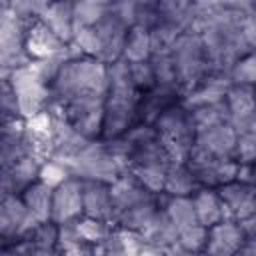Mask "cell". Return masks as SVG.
Listing matches in <instances>:
<instances>
[{
    "instance_id": "1",
    "label": "cell",
    "mask_w": 256,
    "mask_h": 256,
    "mask_svg": "<svg viewBox=\"0 0 256 256\" xmlns=\"http://www.w3.org/2000/svg\"><path fill=\"white\" fill-rule=\"evenodd\" d=\"M110 88L108 64L98 58L78 56L70 50V56L62 62L54 82L50 84L52 104H66L82 96L106 98Z\"/></svg>"
},
{
    "instance_id": "2",
    "label": "cell",
    "mask_w": 256,
    "mask_h": 256,
    "mask_svg": "<svg viewBox=\"0 0 256 256\" xmlns=\"http://www.w3.org/2000/svg\"><path fill=\"white\" fill-rule=\"evenodd\" d=\"M170 56H172L174 70H176V84L182 96L186 98L212 72L210 58H208V52H206V46L200 34L182 32L176 38Z\"/></svg>"
},
{
    "instance_id": "3",
    "label": "cell",
    "mask_w": 256,
    "mask_h": 256,
    "mask_svg": "<svg viewBox=\"0 0 256 256\" xmlns=\"http://www.w3.org/2000/svg\"><path fill=\"white\" fill-rule=\"evenodd\" d=\"M152 126L156 128L172 162H186L196 140V128L190 108L184 102H176L168 110H164Z\"/></svg>"
},
{
    "instance_id": "4",
    "label": "cell",
    "mask_w": 256,
    "mask_h": 256,
    "mask_svg": "<svg viewBox=\"0 0 256 256\" xmlns=\"http://www.w3.org/2000/svg\"><path fill=\"white\" fill-rule=\"evenodd\" d=\"M2 78L8 80V84L16 96L18 112H20L22 120H30L50 108V104H52L50 86L38 74L34 62L28 66L16 68L8 76H2Z\"/></svg>"
},
{
    "instance_id": "5",
    "label": "cell",
    "mask_w": 256,
    "mask_h": 256,
    "mask_svg": "<svg viewBox=\"0 0 256 256\" xmlns=\"http://www.w3.org/2000/svg\"><path fill=\"white\" fill-rule=\"evenodd\" d=\"M124 172L126 168L120 162V158L114 154L110 144L102 140L90 142L72 162V174L80 180H90V182L112 184Z\"/></svg>"
},
{
    "instance_id": "6",
    "label": "cell",
    "mask_w": 256,
    "mask_h": 256,
    "mask_svg": "<svg viewBox=\"0 0 256 256\" xmlns=\"http://www.w3.org/2000/svg\"><path fill=\"white\" fill-rule=\"evenodd\" d=\"M138 100L140 92L136 90H110L104 106V126L102 142H112L126 136L138 120Z\"/></svg>"
},
{
    "instance_id": "7",
    "label": "cell",
    "mask_w": 256,
    "mask_h": 256,
    "mask_svg": "<svg viewBox=\"0 0 256 256\" xmlns=\"http://www.w3.org/2000/svg\"><path fill=\"white\" fill-rule=\"evenodd\" d=\"M54 106L68 122L70 126L82 134L86 140L94 142L102 138V126H104V106L106 98L100 96H82L74 98L66 104H50Z\"/></svg>"
},
{
    "instance_id": "8",
    "label": "cell",
    "mask_w": 256,
    "mask_h": 256,
    "mask_svg": "<svg viewBox=\"0 0 256 256\" xmlns=\"http://www.w3.org/2000/svg\"><path fill=\"white\" fill-rule=\"evenodd\" d=\"M186 164L190 166L192 174L196 176L200 188L218 190L220 186L236 180L240 174V164L234 158H216V156L202 152L196 146L190 148Z\"/></svg>"
},
{
    "instance_id": "9",
    "label": "cell",
    "mask_w": 256,
    "mask_h": 256,
    "mask_svg": "<svg viewBox=\"0 0 256 256\" xmlns=\"http://www.w3.org/2000/svg\"><path fill=\"white\" fill-rule=\"evenodd\" d=\"M38 222L28 212L18 194H2L0 202V238L2 244L24 240L32 234Z\"/></svg>"
},
{
    "instance_id": "10",
    "label": "cell",
    "mask_w": 256,
    "mask_h": 256,
    "mask_svg": "<svg viewBox=\"0 0 256 256\" xmlns=\"http://www.w3.org/2000/svg\"><path fill=\"white\" fill-rule=\"evenodd\" d=\"M24 52L30 62H46L68 52V46L38 18L28 24L24 32Z\"/></svg>"
},
{
    "instance_id": "11",
    "label": "cell",
    "mask_w": 256,
    "mask_h": 256,
    "mask_svg": "<svg viewBox=\"0 0 256 256\" xmlns=\"http://www.w3.org/2000/svg\"><path fill=\"white\" fill-rule=\"evenodd\" d=\"M84 216V182L76 176H70L64 184L54 188L52 198V222L70 224Z\"/></svg>"
},
{
    "instance_id": "12",
    "label": "cell",
    "mask_w": 256,
    "mask_h": 256,
    "mask_svg": "<svg viewBox=\"0 0 256 256\" xmlns=\"http://www.w3.org/2000/svg\"><path fill=\"white\" fill-rule=\"evenodd\" d=\"M218 194L226 206L228 218L240 222L252 214H256V186L246 180H232L218 188Z\"/></svg>"
},
{
    "instance_id": "13",
    "label": "cell",
    "mask_w": 256,
    "mask_h": 256,
    "mask_svg": "<svg viewBox=\"0 0 256 256\" xmlns=\"http://www.w3.org/2000/svg\"><path fill=\"white\" fill-rule=\"evenodd\" d=\"M40 160L34 154L22 156L8 166H2V194H22L28 186L38 182L40 178Z\"/></svg>"
},
{
    "instance_id": "14",
    "label": "cell",
    "mask_w": 256,
    "mask_h": 256,
    "mask_svg": "<svg viewBox=\"0 0 256 256\" xmlns=\"http://www.w3.org/2000/svg\"><path fill=\"white\" fill-rule=\"evenodd\" d=\"M236 144H238V130L230 122L200 130L196 132V140H194L196 148L216 158H234Z\"/></svg>"
},
{
    "instance_id": "15",
    "label": "cell",
    "mask_w": 256,
    "mask_h": 256,
    "mask_svg": "<svg viewBox=\"0 0 256 256\" xmlns=\"http://www.w3.org/2000/svg\"><path fill=\"white\" fill-rule=\"evenodd\" d=\"M224 104L230 116V124L242 132L256 118V88L232 84L224 96Z\"/></svg>"
},
{
    "instance_id": "16",
    "label": "cell",
    "mask_w": 256,
    "mask_h": 256,
    "mask_svg": "<svg viewBox=\"0 0 256 256\" xmlns=\"http://www.w3.org/2000/svg\"><path fill=\"white\" fill-rule=\"evenodd\" d=\"M100 34V40L104 44V62L106 64H112L116 60L122 58V48H124V40H126V34H128V24L114 12L112 4H110V12L94 26Z\"/></svg>"
},
{
    "instance_id": "17",
    "label": "cell",
    "mask_w": 256,
    "mask_h": 256,
    "mask_svg": "<svg viewBox=\"0 0 256 256\" xmlns=\"http://www.w3.org/2000/svg\"><path fill=\"white\" fill-rule=\"evenodd\" d=\"M244 240L246 236L240 224L234 220H224L208 228V240H206L204 254L206 256H234Z\"/></svg>"
},
{
    "instance_id": "18",
    "label": "cell",
    "mask_w": 256,
    "mask_h": 256,
    "mask_svg": "<svg viewBox=\"0 0 256 256\" xmlns=\"http://www.w3.org/2000/svg\"><path fill=\"white\" fill-rule=\"evenodd\" d=\"M82 182H84V216L114 224L116 208H114L110 184L90 182V180H82Z\"/></svg>"
},
{
    "instance_id": "19",
    "label": "cell",
    "mask_w": 256,
    "mask_h": 256,
    "mask_svg": "<svg viewBox=\"0 0 256 256\" xmlns=\"http://www.w3.org/2000/svg\"><path fill=\"white\" fill-rule=\"evenodd\" d=\"M38 20L44 22L66 46L72 44L74 30H76L74 2H44Z\"/></svg>"
},
{
    "instance_id": "20",
    "label": "cell",
    "mask_w": 256,
    "mask_h": 256,
    "mask_svg": "<svg viewBox=\"0 0 256 256\" xmlns=\"http://www.w3.org/2000/svg\"><path fill=\"white\" fill-rule=\"evenodd\" d=\"M184 96L178 88H168V86H156L144 94H140L138 100V120L144 124H154L158 116L168 110L172 104L182 102Z\"/></svg>"
},
{
    "instance_id": "21",
    "label": "cell",
    "mask_w": 256,
    "mask_h": 256,
    "mask_svg": "<svg viewBox=\"0 0 256 256\" xmlns=\"http://www.w3.org/2000/svg\"><path fill=\"white\" fill-rule=\"evenodd\" d=\"M110 192H112V200H114V208H116V218L120 212L144 202V200H150V198H156L154 194H150L128 170L116 180L110 184ZM116 224V222H114Z\"/></svg>"
},
{
    "instance_id": "22",
    "label": "cell",
    "mask_w": 256,
    "mask_h": 256,
    "mask_svg": "<svg viewBox=\"0 0 256 256\" xmlns=\"http://www.w3.org/2000/svg\"><path fill=\"white\" fill-rule=\"evenodd\" d=\"M192 202H194L198 224H202L206 228H212L224 220H230L226 206H224L218 190H214V188H200L192 196Z\"/></svg>"
},
{
    "instance_id": "23",
    "label": "cell",
    "mask_w": 256,
    "mask_h": 256,
    "mask_svg": "<svg viewBox=\"0 0 256 256\" xmlns=\"http://www.w3.org/2000/svg\"><path fill=\"white\" fill-rule=\"evenodd\" d=\"M144 236V240L154 246V248H160L162 252H170L172 248L178 246V230L176 226L170 222V218L166 216V212L160 208L158 214L150 220V224L140 232Z\"/></svg>"
},
{
    "instance_id": "24",
    "label": "cell",
    "mask_w": 256,
    "mask_h": 256,
    "mask_svg": "<svg viewBox=\"0 0 256 256\" xmlns=\"http://www.w3.org/2000/svg\"><path fill=\"white\" fill-rule=\"evenodd\" d=\"M200 190V184L196 176L192 174L190 166L186 162H172L166 170V182H164V196H182L190 198Z\"/></svg>"
},
{
    "instance_id": "25",
    "label": "cell",
    "mask_w": 256,
    "mask_h": 256,
    "mask_svg": "<svg viewBox=\"0 0 256 256\" xmlns=\"http://www.w3.org/2000/svg\"><path fill=\"white\" fill-rule=\"evenodd\" d=\"M22 202L26 204L28 212L32 214V218L42 224V222H50L52 220V198H54V188L46 186L44 182H34L32 186H28L22 194H20Z\"/></svg>"
},
{
    "instance_id": "26",
    "label": "cell",
    "mask_w": 256,
    "mask_h": 256,
    "mask_svg": "<svg viewBox=\"0 0 256 256\" xmlns=\"http://www.w3.org/2000/svg\"><path fill=\"white\" fill-rule=\"evenodd\" d=\"M162 208V196L144 200L124 212L118 214L116 218V228H124V230H134V232H142L150 220L158 214V210Z\"/></svg>"
},
{
    "instance_id": "27",
    "label": "cell",
    "mask_w": 256,
    "mask_h": 256,
    "mask_svg": "<svg viewBox=\"0 0 256 256\" xmlns=\"http://www.w3.org/2000/svg\"><path fill=\"white\" fill-rule=\"evenodd\" d=\"M150 58H152L150 30L140 24L130 26L124 40V48H122V60H126L128 64H136V62H146Z\"/></svg>"
},
{
    "instance_id": "28",
    "label": "cell",
    "mask_w": 256,
    "mask_h": 256,
    "mask_svg": "<svg viewBox=\"0 0 256 256\" xmlns=\"http://www.w3.org/2000/svg\"><path fill=\"white\" fill-rule=\"evenodd\" d=\"M162 210L166 212V216L170 218V222L176 226L178 232L198 224L192 196L182 198V196H164L162 194Z\"/></svg>"
},
{
    "instance_id": "29",
    "label": "cell",
    "mask_w": 256,
    "mask_h": 256,
    "mask_svg": "<svg viewBox=\"0 0 256 256\" xmlns=\"http://www.w3.org/2000/svg\"><path fill=\"white\" fill-rule=\"evenodd\" d=\"M190 114H192V122H194L196 132L206 130V128H212V126H218V124L230 122V116H228V110H226L224 100L196 104V106L190 108Z\"/></svg>"
},
{
    "instance_id": "30",
    "label": "cell",
    "mask_w": 256,
    "mask_h": 256,
    "mask_svg": "<svg viewBox=\"0 0 256 256\" xmlns=\"http://www.w3.org/2000/svg\"><path fill=\"white\" fill-rule=\"evenodd\" d=\"M74 228L78 232V236L90 244V246H98L102 244L106 238H110V234L114 232V224H108V222H102V220H96V218H88V216H80L76 222H74Z\"/></svg>"
},
{
    "instance_id": "31",
    "label": "cell",
    "mask_w": 256,
    "mask_h": 256,
    "mask_svg": "<svg viewBox=\"0 0 256 256\" xmlns=\"http://www.w3.org/2000/svg\"><path fill=\"white\" fill-rule=\"evenodd\" d=\"M228 78H230L232 84L256 88V50H250L244 56H240L232 64V68L228 72Z\"/></svg>"
},
{
    "instance_id": "32",
    "label": "cell",
    "mask_w": 256,
    "mask_h": 256,
    "mask_svg": "<svg viewBox=\"0 0 256 256\" xmlns=\"http://www.w3.org/2000/svg\"><path fill=\"white\" fill-rule=\"evenodd\" d=\"M112 2H74V22L76 26L94 28L108 12Z\"/></svg>"
},
{
    "instance_id": "33",
    "label": "cell",
    "mask_w": 256,
    "mask_h": 256,
    "mask_svg": "<svg viewBox=\"0 0 256 256\" xmlns=\"http://www.w3.org/2000/svg\"><path fill=\"white\" fill-rule=\"evenodd\" d=\"M72 174V168L66 164V162H60L56 158H48L42 162L40 166V182H44L46 186L50 188H58L60 184H64Z\"/></svg>"
},
{
    "instance_id": "34",
    "label": "cell",
    "mask_w": 256,
    "mask_h": 256,
    "mask_svg": "<svg viewBox=\"0 0 256 256\" xmlns=\"http://www.w3.org/2000/svg\"><path fill=\"white\" fill-rule=\"evenodd\" d=\"M32 246L38 250H58V238H60V226L56 222H42L38 224L32 234L28 236Z\"/></svg>"
},
{
    "instance_id": "35",
    "label": "cell",
    "mask_w": 256,
    "mask_h": 256,
    "mask_svg": "<svg viewBox=\"0 0 256 256\" xmlns=\"http://www.w3.org/2000/svg\"><path fill=\"white\" fill-rule=\"evenodd\" d=\"M206 240H208V228L202 224H196L178 232V246L186 252H204Z\"/></svg>"
},
{
    "instance_id": "36",
    "label": "cell",
    "mask_w": 256,
    "mask_h": 256,
    "mask_svg": "<svg viewBox=\"0 0 256 256\" xmlns=\"http://www.w3.org/2000/svg\"><path fill=\"white\" fill-rule=\"evenodd\" d=\"M234 160L240 166L256 162V130L254 128H246V130L238 132V144H236Z\"/></svg>"
},
{
    "instance_id": "37",
    "label": "cell",
    "mask_w": 256,
    "mask_h": 256,
    "mask_svg": "<svg viewBox=\"0 0 256 256\" xmlns=\"http://www.w3.org/2000/svg\"><path fill=\"white\" fill-rule=\"evenodd\" d=\"M130 74H132V84H134V88L140 94H144V92H148V90H152V88L158 86L156 72H154V66H152L150 60L130 64Z\"/></svg>"
},
{
    "instance_id": "38",
    "label": "cell",
    "mask_w": 256,
    "mask_h": 256,
    "mask_svg": "<svg viewBox=\"0 0 256 256\" xmlns=\"http://www.w3.org/2000/svg\"><path fill=\"white\" fill-rule=\"evenodd\" d=\"M238 224H240V228H242V232H244L246 238H256V214L240 220Z\"/></svg>"
},
{
    "instance_id": "39",
    "label": "cell",
    "mask_w": 256,
    "mask_h": 256,
    "mask_svg": "<svg viewBox=\"0 0 256 256\" xmlns=\"http://www.w3.org/2000/svg\"><path fill=\"white\" fill-rule=\"evenodd\" d=\"M234 256H256V238H246Z\"/></svg>"
},
{
    "instance_id": "40",
    "label": "cell",
    "mask_w": 256,
    "mask_h": 256,
    "mask_svg": "<svg viewBox=\"0 0 256 256\" xmlns=\"http://www.w3.org/2000/svg\"><path fill=\"white\" fill-rule=\"evenodd\" d=\"M166 256H206L204 252H186V250H182L180 246H176V248H172Z\"/></svg>"
},
{
    "instance_id": "41",
    "label": "cell",
    "mask_w": 256,
    "mask_h": 256,
    "mask_svg": "<svg viewBox=\"0 0 256 256\" xmlns=\"http://www.w3.org/2000/svg\"><path fill=\"white\" fill-rule=\"evenodd\" d=\"M30 256H60V252L58 250H38V248H34Z\"/></svg>"
}]
</instances>
